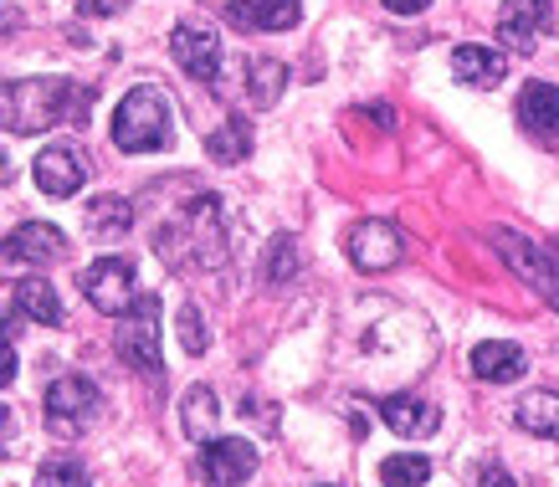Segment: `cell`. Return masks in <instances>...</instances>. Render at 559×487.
<instances>
[{
    "instance_id": "1",
    "label": "cell",
    "mask_w": 559,
    "mask_h": 487,
    "mask_svg": "<svg viewBox=\"0 0 559 487\" xmlns=\"http://www.w3.org/2000/svg\"><path fill=\"white\" fill-rule=\"evenodd\" d=\"M154 247L170 268H221L226 262V221H221V201L211 190H201L190 205L175 211L170 226L154 231Z\"/></svg>"
},
{
    "instance_id": "2",
    "label": "cell",
    "mask_w": 559,
    "mask_h": 487,
    "mask_svg": "<svg viewBox=\"0 0 559 487\" xmlns=\"http://www.w3.org/2000/svg\"><path fill=\"white\" fill-rule=\"evenodd\" d=\"M0 114H5V134H47L62 118L83 114V87L68 78H26V83H5L0 93Z\"/></svg>"
},
{
    "instance_id": "3",
    "label": "cell",
    "mask_w": 559,
    "mask_h": 487,
    "mask_svg": "<svg viewBox=\"0 0 559 487\" xmlns=\"http://www.w3.org/2000/svg\"><path fill=\"white\" fill-rule=\"evenodd\" d=\"M108 134L119 144L123 154H159L170 150L175 139V123H170V103L159 87H134V93H123V103L114 108L108 118Z\"/></svg>"
},
{
    "instance_id": "4",
    "label": "cell",
    "mask_w": 559,
    "mask_h": 487,
    "mask_svg": "<svg viewBox=\"0 0 559 487\" xmlns=\"http://www.w3.org/2000/svg\"><path fill=\"white\" fill-rule=\"evenodd\" d=\"M114 349H119V359L129 370L150 375V385L165 380V359H159V298H154V293H144V298L123 313L119 334H114Z\"/></svg>"
},
{
    "instance_id": "5",
    "label": "cell",
    "mask_w": 559,
    "mask_h": 487,
    "mask_svg": "<svg viewBox=\"0 0 559 487\" xmlns=\"http://www.w3.org/2000/svg\"><path fill=\"white\" fill-rule=\"evenodd\" d=\"M103 411V390L87 375H57L47 385V426L51 437H83Z\"/></svg>"
},
{
    "instance_id": "6",
    "label": "cell",
    "mask_w": 559,
    "mask_h": 487,
    "mask_svg": "<svg viewBox=\"0 0 559 487\" xmlns=\"http://www.w3.org/2000/svg\"><path fill=\"white\" fill-rule=\"evenodd\" d=\"M83 293L108 319H123V313L144 298L134 283V262H129V257H98V262L83 272Z\"/></svg>"
},
{
    "instance_id": "7",
    "label": "cell",
    "mask_w": 559,
    "mask_h": 487,
    "mask_svg": "<svg viewBox=\"0 0 559 487\" xmlns=\"http://www.w3.org/2000/svg\"><path fill=\"white\" fill-rule=\"evenodd\" d=\"M492 241L503 247V262L559 308V247H539V241H528L519 231H492Z\"/></svg>"
},
{
    "instance_id": "8",
    "label": "cell",
    "mask_w": 559,
    "mask_h": 487,
    "mask_svg": "<svg viewBox=\"0 0 559 487\" xmlns=\"http://www.w3.org/2000/svg\"><path fill=\"white\" fill-rule=\"evenodd\" d=\"M549 26H555V5L549 0H509L503 16H498V41L513 47L519 57H534Z\"/></svg>"
},
{
    "instance_id": "9",
    "label": "cell",
    "mask_w": 559,
    "mask_h": 487,
    "mask_svg": "<svg viewBox=\"0 0 559 487\" xmlns=\"http://www.w3.org/2000/svg\"><path fill=\"white\" fill-rule=\"evenodd\" d=\"M344 252H349V262H355L359 272H385L401 262V231H395L390 221L370 216V221H359V226H349Z\"/></svg>"
},
{
    "instance_id": "10",
    "label": "cell",
    "mask_w": 559,
    "mask_h": 487,
    "mask_svg": "<svg viewBox=\"0 0 559 487\" xmlns=\"http://www.w3.org/2000/svg\"><path fill=\"white\" fill-rule=\"evenodd\" d=\"M201 472L211 487H241L257 472V447L241 437H211L201 447Z\"/></svg>"
},
{
    "instance_id": "11",
    "label": "cell",
    "mask_w": 559,
    "mask_h": 487,
    "mask_svg": "<svg viewBox=\"0 0 559 487\" xmlns=\"http://www.w3.org/2000/svg\"><path fill=\"white\" fill-rule=\"evenodd\" d=\"M170 51H175V62L186 68V78H195V83H205V87L221 83V41H216V32H205V26H175Z\"/></svg>"
},
{
    "instance_id": "12",
    "label": "cell",
    "mask_w": 559,
    "mask_h": 487,
    "mask_svg": "<svg viewBox=\"0 0 559 487\" xmlns=\"http://www.w3.org/2000/svg\"><path fill=\"white\" fill-rule=\"evenodd\" d=\"M226 21L237 32H293L304 21V0H231Z\"/></svg>"
},
{
    "instance_id": "13",
    "label": "cell",
    "mask_w": 559,
    "mask_h": 487,
    "mask_svg": "<svg viewBox=\"0 0 559 487\" xmlns=\"http://www.w3.org/2000/svg\"><path fill=\"white\" fill-rule=\"evenodd\" d=\"M36 186L47 190V195H78L87 180V159L72 144H47V150L36 154Z\"/></svg>"
},
{
    "instance_id": "14",
    "label": "cell",
    "mask_w": 559,
    "mask_h": 487,
    "mask_svg": "<svg viewBox=\"0 0 559 487\" xmlns=\"http://www.w3.org/2000/svg\"><path fill=\"white\" fill-rule=\"evenodd\" d=\"M5 257L11 262H57V257H68V236L57 231V226H47V221H26L21 231L5 236Z\"/></svg>"
},
{
    "instance_id": "15",
    "label": "cell",
    "mask_w": 559,
    "mask_h": 487,
    "mask_svg": "<svg viewBox=\"0 0 559 487\" xmlns=\"http://www.w3.org/2000/svg\"><path fill=\"white\" fill-rule=\"evenodd\" d=\"M452 78H457L462 87H498L503 78H509V57L498 47H477V41H467V47L452 51Z\"/></svg>"
},
{
    "instance_id": "16",
    "label": "cell",
    "mask_w": 559,
    "mask_h": 487,
    "mask_svg": "<svg viewBox=\"0 0 559 487\" xmlns=\"http://www.w3.org/2000/svg\"><path fill=\"white\" fill-rule=\"evenodd\" d=\"M380 420H385L395 437H431L441 426V416H437V405H426L421 395H385L380 401Z\"/></svg>"
},
{
    "instance_id": "17",
    "label": "cell",
    "mask_w": 559,
    "mask_h": 487,
    "mask_svg": "<svg viewBox=\"0 0 559 487\" xmlns=\"http://www.w3.org/2000/svg\"><path fill=\"white\" fill-rule=\"evenodd\" d=\"M519 123L534 139H559V87L555 83H524L519 93Z\"/></svg>"
},
{
    "instance_id": "18",
    "label": "cell",
    "mask_w": 559,
    "mask_h": 487,
    "mask_svg": "<svg viewBox=\"0 0 559 487\" xmlns=\"http://www.w3.org/2000/svg\"><path fill=\"white\" fill-rule=\"evenodd\" d=\"M473 375L488 380V385L519 380V375H524V349H519V344H503V338H483L473 349Z\"/></svg>"
},
{
    "instance_id": "19",
    "label": "cell",
    "mask_w": 559,
    "mask_h": 487,
    "mask_svg": "<svg viewBox=\"0 0 559 487\" xmlns=\"http://www.w3.org/2000/svg\"><path fill=\"white\" fill-rule=\"evenodd\" d=\"M216 416H221V405H216V390H186V401H180V431H186V441H211L216 437Z\"/></svg>"
},
{
    "instance_id": "20",
    "label": "cell",
    "mask_w": 559,
    "mask_h": 487,
    "mask_svg": "<svg viewBox=\"0 0 559 487\" xmlns=\"http://www.w3.org/2000/svg\"><path fill=\"white\" fill-rule=\"evenodd\" d=\"M513 420L524 426L528 437L559 441V395L555 390H534V395H524V401L513 405Z\"/></svg>"
},
{
    "instance_id": "21",
    "label": "cell",
    "mask_w": 559,
    "mask_h": 487,
    "mask_svg": "<svg viewBox=\"0 0 559 487\" xmlns=\"http://www.w3.org/2000/svg\"><path fill=\"white\" fill-rule=\"evenodd\" d=\"M16 308L26 313V319L47 323V329H57V323H62V298H57V287H51L47 277H21Z\"/></svg>"
},
{
    "instance_id": "22",
    "label": "cell",
    "mask_w": 559,
    "mask_h": 487,
    "mask_svg": "<svg viewBox=\"0 0 559 487\" xmlns=\"http://www.w3.org/2000/svg\"><path fill=\"white\" fill-rule=\"evenodd\" d=\"M205 154H211V159H221V165H241V159L252 154V123L231 114L216 134L205 139Z\"/></svg>"
},
{
    "instance_id": "23",
    "label": "cell",
    "mask_w": 559,
    "mask_h": 487,
    "mask_svg": "<svg viewBox=\"0 0 559 487\" xmlns=\"http://www.w3.org/2000/svg\"><path fill=\"white\" fill-rule=\"evenodd\" d=\"M129 226H134V211H129L123 195H98V201L87 205V231L98 236V241H119Z\"/></svg>"
},
{
    "instance_id": "24",
    "label": "cell",
    "mask_w": 559,
    "mask_h": 487,
    "mask_svg": "<svg viewBox=\"0 0 559 487\" xmlns=\"http://www.w3.org/2000/svg\"><path fill=\"white\" fill-rule=\"evenodd\" d=\"M283 83H288V68L277 57H252V68H247V98H252V108H272V103L283 98Z\"/></svg>"
},
{
    "instance_id": "25",
    "label": "cell",
    "mask_w": 559,
    "mask_h": 487,
    "mask_svg": "<svg viewBox=\"0 0 559 487\" xmlns=\"http://www.w3.org/2000/svg\"><path fill=\"white\" fill-rule=\"evenodd\" d=\"M380 483H385V487H426V483H431V456H416V452L385 456Z\"/></svg>"
},
{
    "instance_id": "26",
    "label": "cell",
    "mask_w": 559,
    "mask_h": 487,
    "mask_svg": "<svg viewBox=\"0 0 559 487\" xmlns=\"http://www.w3.org/2000/svg\"><path fill=\"white\" fill-rule=\"evenodd\" d=\"M36 487H93V477L78 456H47L36 472Z\"/></svg>"
},
{
    "instance_id": "27",
    "label": "cell",
    "mask_w": 559,
    "mask_h": 487,
    "mask_svg": "<svg viewBox=\"0 0 559 487\" xmlns=\"http://www.w3.org/2000/svg\"><path fill=\"white\" fill-rule=\"evenodd\" d=\"M293 272H298V241H293V236H277L272 252L262 257V277H267V283H288Z\"/></svg>"
},
{
    "instance_id": "28",
    "label": "cell",
    "mask_w": 559,
    "mask_h": 487,
    "mask_svg": "<svg viewBox=\"0 0 559 487\" xmlns=\"http://www.w3.org/2000/svg\"><path fill=\"white\" fill-rule=\"evenodd\" d=\"M175 329H180V349L186 354H205V329H201V313H195V302H180V313H175Z\"/></svg>"
},
{
    "instance_id": "29",
    "label": "cell",
    "mask_w": 559,
    "mask_h": 487,
    "mask_svg": "<svg viewBox=\"0 0 559 487\" xmlns=\"http://www.w3.org/2000/svg\"><path fill=\"white\" fill-rule=\"evenodd\" d=\"M477 487H513V477L498 467V462H483V467H477Z\"/></svg>"
},
{
    "instance_id": "30",
    "label": "cell",
    "mask_w": 559,
    "mask_h": 487,
    "mask_svg": "<svg viewBox=\"0 0 559 487\" xmlns=\"http://www.w3.org/2000/svg\"><path fill=\"white\" fill-rule=\"evenodd\" d=\"M78 11H83V16H119L123 0H78Z\"/></svg>"
},
{
    "instance_id": "31",
    "label": "cell",
    "mask_w": 559,
    "mask_h": 487,
    "mask_svg": "<svg viewBox=\"0 0 559 487\" xmlns=\"http://www.w3.org/2000/svg\"><path fill=\"white\" fill-rule=\"evenodd\" d=\"M380 5H390L395 16H421V11L431 5V0H380Z\"/></svg>"
},
{
    "instance_id": "32",
    "label": "cell",
    "mask_w": 559,
    "mask_h": 487,
    "mask_svg": "<svg viewBox=\"0 0 559 487\" xmlns=\"http://www.w3.org/2000/svg\"><path fill=\"white\" fill-rule=\"evenodd\" d=\"M0 380H5V385L16 380V349H11V338H5V349H0Z\"/></svg>"
}]
</instances>
